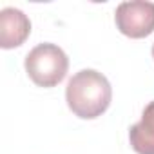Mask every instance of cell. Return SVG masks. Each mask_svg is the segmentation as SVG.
<instances>
[{
	"label": "cell",
	"mask_w": 154,
	"mask_h": 154,
	"mask_svg": "<svg viewBox=\"0 0 154 154\" xmlns=\"http://www.w3.org/2000/svg\"><path fill=\"white\" fill-rule=\"evenodd\" d=\"M112 100V89L105 76L94 69H82L67 82L65 102L74 116L94 120L102 116Z\"/></svg>",
	"instance_id": "1"
},
{
	"label": "cell",
	"mask_w": 154,
	"mask_h": 154,
	"mask_svg": "<svg viewBox=\"0 0 154 154\" xmlns=\"http://www.w3.org/2000/svg\"><path fill=\"white\" fill-rule=\"evenodd\" d=\"M26 72L38 87L58 85L69 71V58L56 44H38L26 56Z\"/></svg>",
	"instance_id": "2"
},
{
	"label": "cell",
	"mask_w": 154,
	"mask_h": 154,
	"mask_svg": "<svg viewBox=\"0 0 154 154\" xmlns=\"http://www.w3.org/2000/svg\"><path fill=\"white\" fill-rule=\"evenodd\" d=\"M114 22L122 35L129 38H145L154 33V2H122L114 11Z\"/></svg>",
	"instance_id": "3"
},
{
	"label": "cell",
	"mask_w": 154,
	"mask_h": 154,
	"mask_svg": "<svg viewBox=\"0 0 154 154\" xmlns=\"http://www.w3.org/2000/svg\"><path fill=\"white\" fill-rule=\"evenodd\" d=\"M31 33V22L27 15L17 8H4L0 11V45L2 49H13L22 45Z\"/></svg>",
	"instance_id": "4"
},
{
	"label": "cell",
	"mask_w": 154,
	"mask_h": 154,
	"mask_svg": "<svg viewBox=\"0 0 154 154\" xmlns=\"http://www.w3.org/2000/svg\"><path fill=\"white\" fill-rule=\"evenodd\" d=\"M129 141L136 154H154V100L143 109L141 120L129 129Z\"/></svg>",
	"instance_id": "5"
},
{
	"label": "cell",
	"mask_w": 154,
	"mask_h": 154,
	"mask_svg": "<svg viewBox=\"0 0 154 154\" xmlns=\"http://www.w3.org/2000/svg\"><path fill=\"white\" fill-rule=\"evenodd\" d=\"M152 58H154V45H152Z\"/></svg>",
	"instance_id": "6"
}]
</instances>
